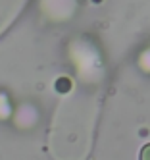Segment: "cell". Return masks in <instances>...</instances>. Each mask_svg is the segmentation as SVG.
<instances>
[{
	"label": "cell",
	"instance_id": "2",
	"mask_svg": "<svg viewBox=\"0 0 150 160\" xmlns=\"http://www.w3.org/2000/svg\"><path fill=\"white\" fill-rule=\"evenodd\" d=\"M138 160H150V143L144 145L141 148V154H138Z\"/></svg>",
	"mask_w": 150,
	"mask_h": 160
},
{
	"label": "cell",
	"instance_id": "1",
	"mask_svg": "<svg viewBox=\"0 0 150 160\" xmlns=\"http://www.w3.org/2000/svg\"><path fill=\"white\" fill-rule=\"evenodd\" d=\"M56 89L60 91V93H67V91L71 89V81H69L67 77H60V79L56 81Z\"/></svg>",
	"mask_w": 150,
	"mask_h": 160
}]
</instances>
